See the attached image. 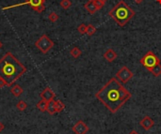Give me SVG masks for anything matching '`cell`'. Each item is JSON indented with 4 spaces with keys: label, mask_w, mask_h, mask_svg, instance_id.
<instances>
[{
    "label": "cell",
    "mask_w": 161,
    "mask_h": 134,
    "mask_svg": "<svg viewBox=\"0 0 161 134\" xmlns=\"http://www.w3.org/2000/svg\"><path fill=\"white\" fill-rule=\"evenodd\" d=\"M132 97L123 84L113 77L95 94V98L111 113L116 114Z\"/></svg>",
    "instance_id": "6da1fadb"
},
{
    "label": "cell",
    "mask_w": 161,
    "mask_h": 134,
    "mask_svg": "<svg viewBox=\"0 0 161 134\" xmlns=\"http://www.w3.org/2000/svg\"><path fill=\"white\" fill-rule=\"evenodd\" d=\"M26 72V68L10 52L6 53L0 59V78L7 82V86H12Z\"/></svg>",
    "instance_id": "7a4b0ae2"
},
{
    "label": "cell",
    "mask_w": 161,
    "mask_h": 134,
    "mask_svg": "<svg viewBox=\"0 0 161 134\" xmlns=\"http://www.w3.org/2000/svg\"><path fill=\"white\" fill-rule=\"evenodd\" d=\"M108 15L120 26H124L135 15V11L124 1H120L108 12Z\"/></svg>",
    "instance_id": "3957f363"
},
{
    "label": "cell",
    "mask_w": 161,
    "mask_h": 134,
    "mask_svg": "<svg viewBox=\"0 0 161 134\" xmlns=\"http://www.w3.org/2000/svg\"><path fill=\"white\" fill-rule=\"evenodd\" d=\"M20 6H30L33 10L37 11L38 13H41L45 9V0H26V1L23 3H18L15 5L8 6V7L3 8L2 9L7 10V9H10L13 8L20 7Z\"/></svg>",
    "instance_id": "277c9868"
},
{
    "label": "cell",
    "mask_w": 161,
    "mask_h": 134,
    "mask_svg": "<svg viewBox=\"0 0 161 134\" xmlns=\"http://www.w3.org/2000/svg\"><path fill=\"white\" fill-rule=\"evenodd\" d=\"M139 63L147 70L151 71L154 67L160 63V59L152 51H149L143 55V57L139 60Z\"/></svg>",
    "instance_id": "5b68a950"
},
{
    "label": "cell",
    "mask_w": 161,
    "mask_h": 134,
    "mask_svg": "<svg viewBox=\"0 0 161 134\" xmlns=\"http://www.w3.org/2000/svg\"><path fill=\"white\" fill-rule=\"evenodd\" d=\"M35 46L42 53V54H47L54 46V41L48 38L47 35H42L36 42Z\"/></svg>",
    "instance_id": "8992f818"
},
{
    "label": "cell",
    "mask_w": 161,
    "mask_h": 134,
    "mask_svg": "<svg viewBox=\"0 0 161 134\" xmlns=\"http://www.w3.org/2000/svg\"><path fill=\"white\" fill-rule=\"evenodd\" d=\"M134 76V73L131 71L126 66H124L120 69V70L116 73V78L122 84H127L129 80H131Z\"/></svg>",
    "instance_id": "52a82bcc"
},
{
    "label": "cell",
    "mask_w": 161,
    "mask_h": 134,
    "mask_svg": "<svg viewBox=\"0 0 161 134\" xmlns=\"http://www.w3.org/2000/svg\"><path fill=\"white\" fill-rule=\"evenodd\" d=\"M72 130L75 132V134H86L90 130V128L86 125V123H84L82 120H79L73 126Z\"/></svg>",
    "instance_id": "ba28073f"
},
{
    "label": "cell",
    "mask_w": 161,
    "mask_h": 134,
    "mask_svg": "<svg viewBox=\"0 0 161 134\" xmlns=\"http://www.w3.org/2000/svg\"><path fill=\"white\" fill-rule=\"evenodd\" d=\"M40 96H41V99L45 100L46 102L53 101L55 99V97H56L54 91L52 90V89L49 86H47V87H45V89H43V90L41 92Z\"/></svg>",
    "instance_id": "9c48e42d"
},
{
    "label": "cell",
    "mask_w": 161,
    "mask_h": 134,
    "mask_svg": "<svg viewBox=\"0 0 161 134\" xmlns=\"http://www.w3.org/2000/svg\"><path fill=\"white\" fill-rule=\"evenodd\" d=\"M139 125L143 128V129H145V130H150V129L155 126V121L153 120V119H152L150 116L146 115V116H144V117L141 119V120H140Z\"/></svg>",
    "instance_id": "30bf717a"
},
{
    "label": "cell",
    "mask_w": 161,
    "mask_h": 134,
    "mask_svg": "<svg viewBox=\"0 0 161 134\" xmlns=\"http://www.w3.org/2000/svg\"><path fill=\"white\" fill-rule=\"evenodd\" d=\"M117 56H118V54H117V53L113 49H108L104 54V58L109 63L113 62L117 58Z\"/></svg>",
    "instance_id": "8fae6325"
},
{
    "label": "cell",
    "mask_w": 161,
    "mask_h": 134,
    "mask_svg": "<svg viewBox=\"0 0 161 134\" xmlns=\"http://www.w3.org/2000/svg\"><path fill=\"white\" fill-rule=\"evenodd\" d=\"M84 8L88 10V12L91 13V14H94L98 10L96 6H95L94 0H89V1L84 5Z\"/></svg>",
    "instance_id": "7c38bea8"
},
{
    "label": "cell",
    "mask_w": 161,
    "mask_h": 134,
    "mask_svg": "<svg viewBox=\"0 0 161 134\" xmlns=\"http://www.w3.org/2000/svg\"><path fill=\"white\" fill-rule=\"evenodd\" d=\"M10 92L13 96H15V97H19L22 95V93L24 92L23 90V88L19 85V84H14L11 86L10 88Z\"/></svg>",
    "instance_id": "4fadbf2b"
},
{
    "label": "cell",
    "mask_w": 161,
    "mask_h": 134,
    "mask_svg": "<svg viewBox=\"0 0 161 134\" xmlns=\"http://www.w3.org/2000/svg\"><path fill=\"white\" fill-rule=\"evenodd\" d=\"M54 105H55L56 113H61L65 109V105L61 100H55L54 99Z\"/></svg>",
    "instance_id": "5bb4252c"
},
{
    "label": "cell",
    "mask_w": 161,
    "mask_h": 134,
    "mask_svg": "<svg viewBox=\"0 0 161 134\" xmlns=\"http://www.w3.org/2000/svg\"><path fill=\"white\" fill-rule=\"evenodd\" d=\"M47 106H48V102H46L45 100H43V99H41L38 103H37V105L36 107L41 111V112H46L47 111Z\"/></svg>",
    "instance_id": "9a60e30c"
},
{
    "label": "cell",
    "mask_w": 161,
    "mask_h": 134,
    "mask_svg": "<svg viewBox=\"0 0 161 134\" xmlns=\"http://www.w3.org/2000/svg\"><path fill=\"white\" fill-rule=\"evenodd\" d=\"M150 72L153 74V75H154L155 77L160 76V75H161V63H159V64H157L155 67H154L153 69H152Z\"/></svg>",
    "instance_id": "2e32d148"
},
{
    "label": "cell",
    "mask_w": 161,
    "mask_h": 134,
    "mask_svg": "<svg viewBox=\"0 0 161 134\" xmlns=\"http://www.w3.org/2000/svg\"><path fill=\"white\" fill-rule=\"evenodd\" d=\"M70 54L74 58H78L82 54V52H81V50L78 47H74L70 51Z\"/></svg>",
    "instance_id": "e0dca14e"
},
{
    "label": "cell",
    "mask_w": 161,
    "mask_h": 134,
    "mask_svg": "<svg viewBox=\"0 0 161 134\" xmlns=\"http://www.w3.org/2000/svg\"><path fill=\"white\" fill-rule=\"evenodd\" d=\"M95 32H96V27H95L93 24H88V25H87V31H86V34H87L88 36H92Z\"/></svg>",
    "instance_id": "ac0fdd59"
},
{
    "label": "cell",
    "mask_w": 161,
    "mask_h": 134,
    "mask_svg": "<svg viewBox=\"0 0 161 134\" xmlns=\"http://www.w3.org/2000/svg\"><path fill=\"white\" fill-rule=\"evenodd\" d=\"M49 114H56V109H55V105H54V100L51 102H48V106H47V111H46Z\"/></svg>",
    "instance_id": "d6986e66"
},
{
    "label": "cell",
    "mask_w": 161,
    "mask_h": 134,
    "mask_svg": "<svg viewBox=\"0 0 161 134\" xmlns=\"http://www.w3.org/2000/svg\"><path fill=\"white\" fill-rule=\"evenodd\" d=\"M16 107H17V109H18L19 111L23 112V111H25V110L27 108V104H26V102H25L24 100H20V101L16 104Z\"/></svg>",
    "instance_id": "ffe728a7"
},
{
    "label": "cell",
    "mask_w": 161,
    "mask_h": 134,
    "mask_svg": "<svg viewBox=\"0 0 161 134\" xmlns=\"http://www.w3.org/2000/svg\"><path fill=\"white\" fill-rule=\"evenodd\" d=\"M71 6H72L71 0H61V7L64 9H68L69 8H71Z\"/></svg>",
    "instance_id": "44dd1931"
},
{
    "label": "cell",
    "mask_w": 161,
    "mask_h": 134,
    "mask_svg": "<svg viewBox=\"0 0 161 134\" xmlns=\"http://www.w3.org/2000/svg\"><path fill=\"white\" fill-rule=\"evenodd\" d=\"M48 19H49V21L52 22V23L57 22V21L58 20V15H57V13H56V12H51V13L49 14V15H48Z\"/></svg>",
    "instance_id": "7402d4cb"
},
{
    "label": "cell",
    "mask_w": 161,
    "mask_h": 134,
    "mask_svg": "<svg viewBox=\"0 0 161 134\" xmlns=\"http://www.w3.org/2000/svg\"><path fill=\"white\" fill-rule=\"evenodd\" d=\"M77 31L80 33V34H86V31H87V25L85 24H81L78 25L77 27Z\"/></svg>",
    "instance_id": "603a6c76"
},
{
    "label": "cell",
    "mask_w": 161,
    "mask_h": 134,
    "mask_svg": "<svg viewBox=\"0 0 161 134\" xmlns=\"http://www.w3.org/2000/svg\"><path fill=\"white\" fill-rule=\"evenodd\" d=\"M94 3H95V6L97 8V9H103L104 8V5L105 3L104 2H102L101 0H94Z\"/></svg>",
    "instance_id": "cb8c5ba5"
},
{
    "label": "cell",
    "mask_w": 161,
    "mask_h": 134,
    "mask_svg": "<svg viewBox=\"0 0 161 134\" xmlns=\"http://www.w3.org/2000/svg\"><path fill=\"white\" fill-rule=\"evenodd\" d=\"M8 84H7V82L4 80V79H2V78H0V88H2V87H4V86H7Z\"/></svg>",
    "instance_id": "d4e9b609"
},
{
    "label": "cell",
    "mask_w": 161,
    "mask_h": 134,
    "mask_svg": "<svg viewBox=\"0 0 161 134\" xmlns=\"http://www.w3.org/2000/svg\"><path fill=\"white\" fill-rule=\"evenodd\" d=\"M4 128H5V125L1 122V121H0V132H1V131H3L4 130Z\"/></svg>",
    "instance_id": "484cf974"
},
{
    "label": "cell",
    "mask_w": 161,
    "mask_h": 134,
    "mask_svg": "<svg viewBox=\"0 0 161 134\" xmlns=\"http://www.w3.org/2000/svg\"><path fill=\"white\" fill-rule=\"evenodd\" d=\"M128 134H139V132H137L136 130H131Z\"/></svg>",
    "instance_id": "4316f807"
},
{
    "label": "cell",
    "mask_w": 161,
    "mask_h": 134,
    "mask_svg": "<svg viewBox=\"0 0 161 134\" xmlns=\"http://www.w3.org/2000/svg\"><path fill=\"white\" fill-rule=\"evenodd\" d=\"M135 2H136L137 4H141V3L143 2V0H135Z\"/></svg>",
    "instance_id": "83f0119b"
},
{
    "label": "cell",
    "mask_w": 161,
    "mask_h": 134,
    "mask_svg": "<svg viewBox=\"0 0 161 134\" xmlns=\"http://www.w3.org/2000/svg\"><path fill=\"white\" fill-rule=\"evenodd\" d=\"M3 47V43H2V41L1 40H0V49H1Z\"/></svg>",
    "instance_id": "f1b7e54d"
},
{
    "label": "cell",
    "mask_w": 161,
    "mask_h": 134,
    "mask_svg": "<svg viewBox=\"0 0 161 134\" xmlns=\"http://www.w3.org/2000/svg\"><path fill=\"white\" fill-rule=\"evenodd\" d=\"M156 2H157L158 4H160V5H161V0H156Z\"/></svg>",
    "instance_id": "f546056e"
},
{
    "label": "cell",
    "mask_w": 161,
    "mask_h": 134,
    "mask_svg": "<svg viewBox=\"0 0 161 134\" xmlns=\"http://www.w3.org/2000/svg\"><path fill=\"white\" fill-rule=\"evenodd\" d=\"M101 1H102V2H104V3H106V2L108 1V0H101Z\"/></svg>",
    "instance_id": "4dcf8cb0"
}]
</instances>
